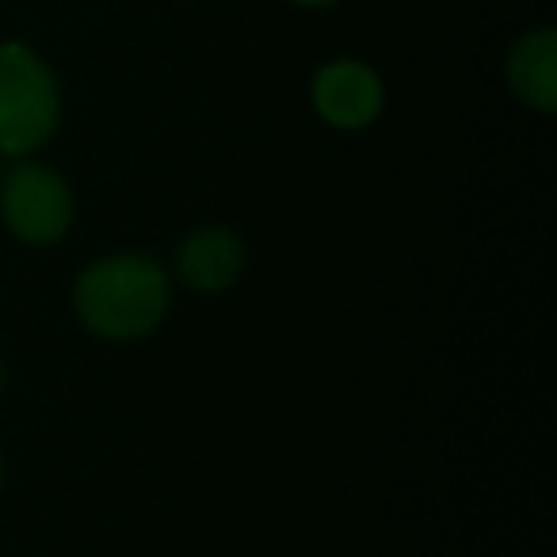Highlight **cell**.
Returning a JSON list of instances; mask_svg holds the SVG:
<instances>
[{"instance_id": "obj_2", "label": "cell", "mask_w": 557, "mask_h": 557, "mask_svg": "<svg viewBox=\"0 0 557 557\" xmlns=\"http://www.w3.org/2000/svg\"><path fill=\"white\" fill-rule=\"evenodd\" d=\"M62 96L50 65L24 42L0 47V149L32 153L54 134Z\"/></svg>"}, {"instance_id": "obj_4", "label": "cell", "mask_w": 557, "mask_h": 557, "mask_svg": "<svg viewBox=\"0 0 557 557\" xmlns=\"http://www.w3.org/2000/svg\"><path fill=\"white\" fill-rule=\"evenodd\" d=\"M386 103V88H382L379 73L363 62H329L325 70L313 77V108L321 119L341 131H363L382 115Z\"/></svg>"}, {"instance_id": "obj_1", "label": "cell", "mask_w": 557, "mask_h": 557, "mask_svg": "<svg viewBox=\"0 0 557 557\" xmlns=\"http://www.w3.org/2000/svg\"><path fill=\"white\" fill-rule=\"evenodd\" d=\"M77 313L108 341H134L161 325L169 283L149 256H111L77 278Z\"/></svg>"}, {"instance_id": "obj_7", "label": "cell", "mask_w": 557, "mask_h": 557, "mask_svg": "<svg viewBox=\"0 0 557 557\" xmlns=\"http://www.w3.org/2000/svg\"><path fill=\"white\" fill-rule=\"evenodd\" d=\"M290 4H306V9H321V4H333V0H290Z\"/></svg>"}, {"instance_id": "obj_5", "label": "cell", "mask_w": 557, "mask_h": 557, "mask_svg": "<svg viewBox=\"0 0 557 557\" xmlns=\"http://www.w3.org/2000/svg\"><path fill=\"white\" fill-rule=\"evenodd\" d=\"M245 271V245L230 230H199L180 248V278L195 290H225Z\"/></svg>"}, {"instance_id": "obj_8", "label": "cell", "mask_w": 557, "mask_h": 557, "mask_svg": "<svg viewBox=\"0 0 557 557\" xmlns=\"http://www.w3.org/2000/svg\"><path fill=\"white\" fill-rule=\"evenodd\" d=\"M0 379H4V371H0Z\"/></svg>"}, {"instance_id": "obj_9", "label": "cell", "mask_w": 557, "mask_h": 557, "mask_svg": "<svg viewBox=\"0 0 557 557\" xmlns=\"http://www.w3.org/2000/svg\"><path fill=\"white\" fill-rule=\"evenodd\" d=\"M0 180H4V176H0Z\"/></svg>"}, {"instance_id": "obj_6", "label": "cell", "mask_w": 557, "mask_h": 557, "mask_svg": "<svg viewBox=\"0 0 557 557\" xmlns=\"http://www.w3.org/2000/svg\"><path fill=\"white\" fill-rule=\"evenodd\" d=\"M508 81L523 103L534 111L557 108V32L539 27L523 35L508 54Z\"/></svg>"}, {"instance_id": "obj_3", "label": "cell", "mask_w": 557, "mask_h": 557, "mask_svg": "<svg viewBox=\"0 0 557 557\" xmlns=\"http://www.w3.org/2000/svg\"><path fill=\"white\" fill-rule=\"evenodd\" d=\"M0 207H4L9 230L27 245L58 240L73 218L70 187L58 172L42 164H20L9 172V180H0Z\"/></svg>"}]
</instances>
